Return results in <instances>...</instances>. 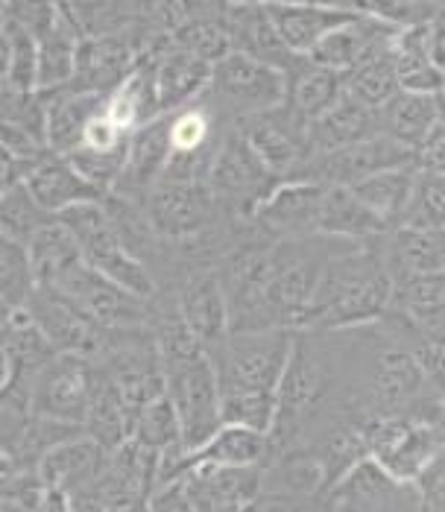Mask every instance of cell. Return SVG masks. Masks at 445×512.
Returning a JSON list of instances; mask_svg holds the SVG:
<instances>
[{"mask_svg": "<svg viewBox=\"0 0 445 512\" xmlns=\"http://www.w3.org/2000/svg\"><path fill=\"white\" fill-rule=\"evenodd\" d=\"M393 287L396 276L384 255V235L361 240L328 261L299 331L375 325L390 314Z\"/></svg>", "mask_w": 445, "mask_h": 512, "instance_id": "obj_1", "label": "cell"}, {"mask_svg": "<svg viewBox=\"0 0 445 512\" xmlns=\"http://www.w3.org/2000/svg\"><path fill=\"white\" fill-rule=\"evenodd\" d=\"M164 395L170 398L185 451L203 448L223 428V390L214 357L176 311L156 319Z\"/></svg>", "mask_w": 445, "mask_h": 512, "instance_id": "obj_2", "label": "cell"}, {"mask_svg": "<svg viewBox=\"0 0 445 512\" xmlns=\"http://www.w3.org/2000/svg\"><path fill=\"white\" fill-rule=\"evenodd\" d=\"M293 346H296V331L290 328L229 334L226 340L208 346L217 375H220V390L223 393L229 390L279 393Z\"/></svg>", "mask_w": 445, "mask_h": 512, "instance_id": "obj_3", "label": "cell"}, {"mask_svg": "<svg viewBox=\"0 0 445 512\" xmlns=\"http://www.w3.org/2000/svg\"><path fill=\"white\" fill-rule=\"evenodd\" d=\"M205 100L211 103L217 118L238 126L258 112L282 106L287 100V74L261 59L232 50L214 65Z\"/></svg>", "mask_w": 445, "mask_h": 512, "instance_id": "obj_4", "label": "cell"}, {"mask_svg": "<svg viewBox=\"0 0 445 512\" xmlns=\"http://www.w3.org/2000/svg\"><path fill=\"white\" fill-rule=\"evenodd\" d=\"M369 457L402 483H416L445 454L443 419L387 416L366 425Z\"/></svg>", "mask_w": 445, "mask_h": 512, "instance_id": "obj_5", "label": "cell"}, {"mask_svg": "<svg viewBox=\"0 0 445 512\" xmlns=\"http://www.w3.org/2000/svg\"><path fill=\"white\" fill-rule=\"evenodd\" d=\"M205 182L238 220H252L255 208L282 185V179L270 173V167L249 147L238 126H223Z\"/></svg>", "mask_w": 445, "mask_h": 512, "instance_id": "obj_6", "label": "cell"}, {"mask_svg": "<svg viewBox=\"0 0 445 512\" xmlns=\"http://www.w3.org/2000/svg\"><path fill=\"white\" fill-rule=\"evenodd\" d=\"M238 129L258 158L270 167V173H276L282 182L308 176V167L317 158L314 129L311 120L302 118L287 100L282 106L241 120Z\"/></svg>", "mask_w": 445, "mask_h": 512, "instance_id": "obj_7", "label": "cell"}, {"mask_svg": "<svg viewBox=\"0 0 445 512\" xmlns=\"http://www.w3.org/2000/svg\"><path fill=\"white\" fill-rule=\"evenodd\" d=\"M94 381H97L94 357L59 352L33 375V387H30L33 416L80 425L85 431V416L91 407Z\"/></svg>", "mask_w": 445, "mask_h": 512, "instance_id": "obj_8", "label": "cell"}, {"mask_svg": "<svg viewBox=\"0 0 445 512\" xmlns=\"http://www.w3.org/2000/svg\"><path fill=\"white\" fill-rule=\"evenodd\" d=\"M24 311L39 325V331L50 340L56 352L97 357L109 334V328H103L80 302H74L68 293L47 287V284L36 287Z\"/></svg>", "mask_w": 445, "mask_h": 512, "instance_id": "obj_9", "label": "cell"}, {"mask_svg": "<svg viewBox=\"0 0 445 512\" xmlns=\"http://www.w3.org/2000/svg\"><path fill=\"white\" fill-rule=\"evenodd\" d=\"M53 287L68 293L74 302H80L103 328H138V325H156L159 319L153 308L156 299H141L123 290L121 284L100 276L85 261L74 264Z\"/></svg>", "mask_w": 445, "mask_h": 512, "instance_id": "obj_10", "label": "cell"}, {"mask_svg": "<svg viewBox=\"0 0 445 512\" xmlns=\"http://www.w3.org/2000/svg\"><path fill=\"white\" fill-rule=\"evenodd\" d=\"M334 512H422L416 483H402L372 457L361 460L325 495Z\"/></svg>", "mask_w": 445, "mask_h": 512, "instance_id": "obj_11", "label": "cell"}, {"mask_svg": "<svg viewBox=\"0 0 445 512\" xmlns=\"http://www.w3.org/2000/svg\"><path fill=\"white\" fill-rule=\"evenodd\" d=\"M396 167H416L413 150L393 141L390 135H375L369 141L343 147V150H331L320 153L311 161L308 176L311 182H323V185H358L375 173L384 170H396Z\"/></svg>", "mask_w": 445, "mask_h": 512, "instance_id": "obj_12", "label": "cell"}, {"mask_svg": "<svg viewBox=\"0 0 445 512\" xmlns=\"http://www.w3.org/2000/svg\"><path fill=\"white\" fill-rule=\"evenodd\" d=\"M173 311L205 346H214L229 337V328H232L229 325V299H226L223 278L217 273V264L191 267L179 278Z\"/></svg>", "mask_w": 445, "mask_h": 512, "instance_id": "obj_13", "label": "cell"}, {"mask_svg": "<svg viewBox=\"0 0 445 512\" xmlns=\"http://www.w3.org/2000/svg\"><path fill=\"white\" fill-rule=\"evenodd\" d=\"M220 12H223V21L229 27L232 47L238 53H246L252 59H261V62L284 71L287 77L305 62L302 56H296L284 44L267 3H261V0H252V3H220Z\"/></svg>", "mask_w": 445, "mask_h": 512, "instance_id": "obj_14", "label": "cell"}, {"mask_svg": "<svg viewBox=\"0 0 445 512\" xmlns=\"http://www.w3.org/2000/svg\"><path fill=\"white\" fill-rule=\"evenodd\" d=\"M173 158V141H170V115H159L129 135V150L123 164L121 179L112 194L129 199L135 205H144L150 191L162 182L164 170Z\"/></svg>", "mask_w": 445, "mask_h": 512, "instance_id": "obj_15", "label": "cell"}, {"mask_svg": "<svg viewBox=\"0 0 445 512\" xmlns=\"http://www.w3.org/2000/svg\"><path fill=\"white\" fill-rule=\"evenodd\" d=\"M197 512H238L264 492V466H214L200 463L179 477Z\"/></svg>", "mask_w": 445, "mask_h": 512, "instance_id": "obj_16", "label": "cell"}, {"mask_svg": "<svg viewBox=\"0 0 445 512\" xmlns=\"http://www.w3.org/2000/svg\"><path fill=\"white\" fill-rule=\"evenodd\" d=\"M325 185L311 179H287L264 199L252 220L273 237L317 235Z\"/></svg>", "mask_w": 445, "mask_h": 512, "instance_id": "obj_17", "label": "cell"}, {"mask_svg": "<svg viewBox=\"0 0 445 512\" xmlns=\"http://www.w3.org/2000/svg\"><path fill=\"white\" fill-rule=\"evenodd\" d=\"M399 36L396 27L390 24H381L375 18H366V15H355L352 21H346L343 27H337L334 33H328L314 53L308 56L314 65H323L331 68L337 74H349L355 71L358 65H364L366 59L372 56H381L393 47V39Z\"/></svg>", "mask_w": 445, "mask_h": 512, "instance_id": "obj_18", "label": "cell"}, {"mask_svg": "<svg viewBox=\"0 0 445 512\" xmlns=\"http://www.w3.org/2000/svg\"><path fill=\"white\" fill-rule=\"evenodd\" d=\"M106 463H109V451L94 436L77 434L50 448L39 460L36 474L44 486H56L74 495L82 489L100 486Z\"/></svg>", "mask_w": 445, "mask_h": 512, "instance_id": "obj_19", "label": "cell"}, {"mask_svg": "<svg viewBox=\"0 0 445 512\" xmlns=\"http://www.w3.org/2000/svg\"><path fill=\"white\" fill-rule=\"evenodd\" d=\"M211 71L214 65L173 47L170 39L164 41L156 53V91H159L162 115H173L185 106L200 103L208 94Z\"/></svg>", "mask_w": 445, "mask_h": 512, "instance_id": "obj_20", "label": "cell"}, {"mask_svg": "<svg viewBox=\"0 0 445 512\" xmlns=\"http://www.w3.org/2000/svg\"><path fill=\"white\" fill-rule=\"evenodd\" d=\"M27 188L33 199L39 202L41 208L50 214V217H59L62 211L82 205V202H100L109 194L97 191L91 182H85L77 167L59 153H47L41 156L24 176Z\"/></svg>", "mask_w": 445, "mask_h": 512, "instance_id": "obj_21", "label": "cell"}, {"mask_svg": "<svg viewBox=\"0 0 445 512\" xmlns=\"http://www.w3.org/2000/svg\"><path fill=\"white\" fill-rule=\"evenodd\" d=\"M44 97V126H47V147L50 153L68 156L82 144L85 126L94 118L106 97L85 94L74 88H56V91H39Z\"/></svg>", "mask_w": 445, "mask_h": 512, "instance_id": "obj_22", "label": "cell"}, {"mask_svg": "<svg viewBox=\"0 0 445 512\" xmlns=\"http://www.w3.org/2000/svg\"><path fill=\"white\" fill-rule=\"evenodd\" d=\"M270 6V15L276 21V30L284 39V44L308 59L314 53V47L334 33L337 27H343L346 21H352L358 12L355 9H337V6H311V3H293V6H284V3H267Z\"/></svg>", "mask_w": 445, "mask_h": 512, "instance_id": "obj_23", "label": "cell"}, {"mask_svg": "<svg viewBox=\"0 0 445 512\" xmlns=\"http://www.w3.org/2000/svg\"><path fill=\"white\" fill-rule=\"evenodd\" d=\"M159 463L162 457L141 445L138 439H126L115 451H109V463L100 480V492L109 498L121 495H144L150 498L153 489L159 486Z\"/></svg>", "mask_w": 445, "mask_h": 512, "instance_id": "obj_24", "label": "cell"}, {"mask_svg": "<svg viewBox=\"0 0 445 512\" xmlns=\"http://www.w3.org/2000/svg\"><path fill=\"white\" fill-rule=\"evenodd\" d=\"M267 457H270V434L241 428V425H223L217 434L205 442L203 448L182 457L179 477L188 472L191 466H200V463L249 469V466H264Z\"/></svg>", "mask_w": 445, "mask_h": 512, "instance_id": "obj_25", "label": "cell"}, {"mask_svg": "<svg viewBox=\"0 0 445 512\" xmlns=\"http://www.w3.org/2000/svg\"><path fill=\"white\" fill-rule=\"evenodd\" d=\"M390 314L405 319L416 331L445 328V273L396 276Z\"/></svg>", "mask_w": 445, "mask_h": 512, "instance_id": "obj_26", "label": "cell"}, {"mask_svg": "<svg viewBox=\"0 0 445 512\" xmlns=\"http://www.w3.org/2000/svg\"><path fill=\"white\" fill-rule=\"evenodd\" d=\"M384 255L393 276L445 273V229L399 226L384 235Z\"/></svg>", "mask_w": 445, "mask_h": 512, "instance_id": "obj_27", "label": "cell"}, {"mask_svg": "<svg viewBox=\"0 0 445 512\" xmlns=\"http://www.w3.org/2000/svg\"><path fill=\"white\" fill-rule=\"evenodd\" d=\"M311 129H314L317 156L361 144V141H369L375 135H384L381 132V112L369 109V106L346 97V94L340 97V103L331 112H325L323 118L314 120Z\"/></svg>", "mask_w": 445, "mask_h": 512, "instance_id": "obj_28", "label": "cell"}, {"mask_svg": "<svg viewBox=\"0 0 445 512\" xmlns=\"http://www.w3.org/2000/svg\"><path fill=\"white\" fill-rule=\"evenodd\" d=\"M440 115H443V97L440 94L399 91L381 109V132L410 147V150H416L428 138V132L437 126Z\"/></svg>", "mask_w": 445, "mask_h": 512, "instance_id": "obj_29", "label": "cell"}, {"mask_svg": "<svg viewBox=\"0 0 445 512\" xmlns=\"http://www.w3.org/2000/svg\"><path fill=\"white\" fill-rule=\"evenodd\" d=\"M390 229L366 208L358 194L346 185H325L323 211L317 235L343 237V240H372Z\"/></svg>", "mask_w": 445, "mask_h": 512, "instance_id": "obj_30", "label": "cell"}, {"mask_svg": "<svg viewBox=\"0 0 445 512\" xmlns=\"http://www.w3.org/2000/svg\"><path fill=\"white\" fill-rule=\"evenodd\" d=\"M396 74L402 82V91L413 94H443L445 74L434 65L428 50V24L399 30L390 47Z\"/></svg>", "mask_w": 445, "mask_h": 512, "instance_id": "obj_31", "label": "cell"}, {"mask_svg": "<svg viewBox=\"0 0 445 512\" xmlns=\"http://www.w3.org/2000/svg\"><path fill=\"white\" fill-rule=\"evenodd\" d=\"M343 97V74L314 65L305 59L290 77H287V103L305 120H320L331 112Z\"/></svg>", "mask_w": 445, "mask_h": 512, "instance_id": "obj_32", "label": "cell"}, {"mask_svg": "<svg viewBox=\"0 0 445 512\" xmlns=\"http://www.w3.org/2000/svg\"><path fill=\"white\" fill-rule=\"evenodd\" d=\"M413 179H416V167H396V170L375 173V176H369L364 182L352 185V191L393 232L405 220L410 191H413Z\"/></svg>", "mask_w": 445, "mask_h": 512, "instance_id": "obj_33", "label": "cell"}, {"mask_svg": "<svg viewBox=\"0 0 445 512\" xmlns=\"http://www.w3.org/2000/svg\"><path fill=\"white\" fill-rule=\"evenodd\" d=\"M30 258H33L36 281L53 287L74 264H80L82 252L74 235L56 217H50L30 240Z\"/></svg>", "mask_w": 445, "mask_h": 512, "instance_id": "obj_34", "label": "cell"}, {"mask_svg": "<svg viewBox=\"0 0 445 512\" xmlns=\"http://www.w3.org/2000/svg\"><path fill=\"white\" fill-rule=\"evenodd\" d=\"M170 44L203 59L208 65H217L220 59H226L235 47H232V36H229V27L223 21V12H220V3L211 0L208 12H203L200 18H194L191 24H185L182 30H176L170 36Z\"/></svg>", "mask_w": 445, "mask_h": 512, "instance_id": "obj_35", "label": "cell"}, {"mask_svg": "<svg viewBox=\"0 0 445 512\" xmlns=\"http://www.w3.org/2000/svg\"><path fill=\"white\" fill-rule=\"evenodd\" d=\"M402 91V82L396 74V65H393V56L390 50L381 53V56H372L366 59L364 65H358L355 71H349L343 77V94L364 103L369 109H384L396 94Z\"/></svg>", "mask_w": 445, "mask_h": 512, "instance_id": "obj_36", "label": "cell"}, {"mask_svg": "<svg viewBox=\"0 0 445 512\" xmlns=\"http://www.w3.org/2000/svg\"><path fill=\"white\" fill-rule=\"evenodd\" d=\"M39 281L33 270L30 246L0 235V302L12 311H21L36 293Z\"/></svg>", "mask_w": 445, "mask_h": 512, "instance_id": "obj_37", "label": "cell"}, {"mask_svg": "<svg viewBox=\"0 0 445 512\" xmlns=\"http://www.w3.org/2000/svg\"><path fill=\"white\" fill-rule=\"evenodd\" d=\"M132 439H138L141 445L153 448L159 457L185 451L182 445V431H179V416L170 404L167 395H156L153 401H147L135 419V434Z\"/></svg>", "mask_w": 445, "mask_h": 512, "instance_id": "obj_38", "label": "cell"}, {"mask_svg": "<svg viewBox=\"0 0 445 512\" xmlns=\"http://www.w3.org/2000/svg\"><path fill=\"white\" fill-rule=\"evenodd\" d=\"M50 220V214L33 199L27 182H18L15 188L6 191V197L0 199V235L12 237L18 243H27L36 237L41 226Z\"/></svg>", "mask_w": 445, "mask_h": 512, "instance_id": "obj_39", "label": "cell"}, {"mask_svg": "<svg viewBox=\"0 0 445 512\" xmlns=\"http://www.w3.org/2000/svg\"><path fill=\"white\" fill-rule=\"evenodd\" d=\"M402 226L413 229H445V173L416 167L413 191Z\"/></svg>", "mask_w": 445, "mask_h": 512, "instance_id": "obj_40", "label": "cell"}, {"mask_svg": "<svg viewBox=\"0 0 445 512\" xmlns=\"http://www.w3.org/2000/svg\"><path fill=\"white\" fill-rule=\"evenodd\" d=\"M279 393L267 390H229L223 393V425H241L270 434L276 422Z\"/></svg>", "mask_w": 445, "mask_h": 512, "instance_id": "obj_41", "label": "cell"}, {"mask_svg": "<svg viewBox=\"0 0 445 512\" xmlns=\"http://www.w3.org/2000/svg\"><path fill=\"white\" fill-rule=\"evenodd\" d=\"M211 0H138L141 24L156 39H170L176 30L208 12Z\"/></svg>", "mask_w": 445, "mask_h": 512, "instance_id": "obj_42", "label": "cell"}, {"mask_svg": "<svg viewBox=\"0 0 445 512\" xmlns=\"http://www.w3.org/2000/svg\"><path fill=\"white\" fill-rule=\"evenodd\" d=\"M0 27H3L6 39H9V82L18 85L21 91H36L39 41L15 18H0Z\"/></svg>", "mask_w": 445, "mask_h": 512, "instance_id": "obj_43", "label": "cell"}, {"mask_svg": "<svg viewBox=\"0 0 445 512\" xmlns=\"http://www.w3.org/2000/svg\"><path fill=\"white\" fill-rule=\"evenodd\" d=\"M126 147H118V150H88V147H77L74 153H68V161L77 167L85 182H91L97 191L103 194H112L118 179L123 173V164H126Z\"/></svg>", "mask_w": 445, "mask_h": 512, "instance_id": "obj_44", "label": "cell"}, {"mask_svg": "<svg viewBox=\"0 0 445 512\" xmlns=\"http://www.w3.org/2000/svg\"><path fill=\"white\" fill-rule=\"evenodd\" d=\"M443 97V94H440ZM416 167L419 170H431V173H445V103L443 115L437 120V126L428 132V138L413 150Z\"/></svg>", "mask_w": 445, "mask_h": 512, "instance_id": "obj_45", "label": "cell"}, {"mask_svg": "<svg viewBox=\"0 0 445 512\" xmlns=\"http://www.w3.org/2000/svg\"><path fill=\"white\" fill-rule=\"evenodd\" d=\"M422 512H445V454L416 480Z\"/></svg>", "mask_w": 445, "mask_h": 512, "instance_id": "obj_46", "label": "cell"}, {"mask_svg": "<svg viewBox=\"0 0 445 512\" xmlns=\"http://www.w3.org/2000/svg\"><path fill=\"white\" fill-rule=\"evenodd\" d=\"M150 510L153 512H197L188 489L182 480H170L153 489L150 495Z\"/></svg>", "mask_w": 445, "mask_h": 512, "instance_id": "obj_47", "label": "cell"}, {"mask_svg": "<svg viewBox=\"0 0 445 512\" xmlns=\"http://www.w3.org/2000/svg\"><path fill=\"white\" fill-rule=\"evenodd\" d=\"M428 50L434 65L445 74V9L434 21H428Z\"/></svg>", "mask_w": 445, "mask_h": 512, "instance_id": "obj_48", "label": "cell"}, {"mask_svg": "<svg viewBox=\"0 0 445 512\" xmlns=\"http://www.w3.org/2000/svg\"><path fill=\"white\" fill-rule=\"evenodd\" d=\"M36 512H74L71 504V495L65 489H56V486H44L41 492V501Z\"/></svg>", "mask_w": 445, "mask_h": 512, "instance_id": "obj_49", "label": "cell"}, {"mask_svg": "<svg viewBox=\"0 0 445 512\" xmlns=\"http://www.w3.org/2000/svg\"><path fill=\"white\" fill-rule=\"evenodd\" d=\"M106 512H153L150 510V498L144 495H121V498H109Z\"/></svg>", "mask_w": 445, "mask_h": 512, "instance_id": "obj_50", "label": "cell"}, {"mask_svg": "<svg viewBox=\"0 0 445 512\" xmlns=\"http://www.w3.org/2000/svg\"><path fill=\"white\" fill-rule=\"evenodd\" d=\"M15 381V366H12V357L6 352V343L0 337V393H6Z\"/></svg>", "mask_w": 445, "mask_h": 512, "instance_id": "obj_51", "label": "cell"}, {"mask_svg": "<svg viewBox=\"0 0 445 512\" xmlns=\"http://www.w3.org/2000/svg\"><path fill=\"white\" fill-rule=\"evenodd\" d=\"M261 3H284V6H293V3H311V6H337V9H355V0H261Z\"/></svg>", "mask_w": 445, "mask_h": 512, "instance_id": "obj_52", "label": "cell"}, {"mask_svg": "<svg viewBox=\"0 0 445 512\" xmlns=\"http://www.w3.org/2000/svg\"><path fill=\"white\" fill-rule=\"evenodd\" d=\"M15 480V457L0 448V489Z\"/></svg>", "mask_w": 445, "mask_h": 512, "instance_id": "obj_53", "label": "cell"}, {"mask_svg": "<svg viewBox=\"0 0 445 512\" xmlns=\"http://www.w3.org/2000/svg\"><path fill=\"white\" fill-rule=\"evenodd\" d=\"M9 79V39L0 27V82Z\"/></svg>", "mask_w": 445, "mask_h": 512, "instance_id": "obj_54", "label": "cell"}, {"mask_svg": "<svg viewBox=\"0 0 445 512\" xmlns=\"http://www.w3.org/2000/svg\"><path fill=\"white\" fill-rule=\"evenodd\" d=\"M416 3H428V6H437V9H445V0H416Z\"/></svg>", "mask_w": 445, "mask_h": 512, "instance_id": "obj_55", "label": "cell"}, {"mask_svg": "<svg viewBox=\"0 0 445 512\" xmlns=\"http://www.w3.org/2000/svg\"><path fill=\"white\" fill-rule=\"evenodd\" d=\"M214 3H252V0H214Z\"/></svg>", "mask_w": 445, "mask_h": 512, "instance_id": "obj_56", "label": "cell"}, {"mask_svg": "<svg viewBox=\"0 0 445 512\" xmlns=\"http://www.w3.org/2000/svg\"><path fill=\"white\" fill-rule=\"evenodd\" d=\"M443 416H445V395H443Z\"/></svg>", "mask_w": 445, "mask_h": 512, "instance_id": "obj_57", "label": "cell"}, {"mask_svg": "<svg viewBox=\"0 0 445 512\" xmlns=\"http://www.w3.org/2000/svg\"><path fill=\"white\" fill-rule=\"evenodd\" d=\"M443 436H445V416H443Z\"/></svg>", "mask_w": 445, "mask_h": 512, "instance_id": "obj_58", "label": "cell"}, {"mask_svg": "<svg viewBox=\"0 0 445 512\" xmlns=\"http://www.w3.org/2000/svg\"><path fill=\"white\" fill-rule=\"evenodd\" d=\"M443 103H445V88H443Z\"/></svg>", "mask_w": 445, "mask_h": 512, "instance_id": "obj_59", "label": "cell"}, {"mask_svg": "<svg viewBox=\"0 0 445 512\" xmlns=\"http://www.w3.org/2000/svg\"><path fill=\"white\" fill-rule=\"evenodd\" d=\"M71 3H77V0H71Z\"/></svg>", "mask_w": 445, "mask_h": 512, "instance_id": "obj_60", "label": "cell"}]
</instances>
